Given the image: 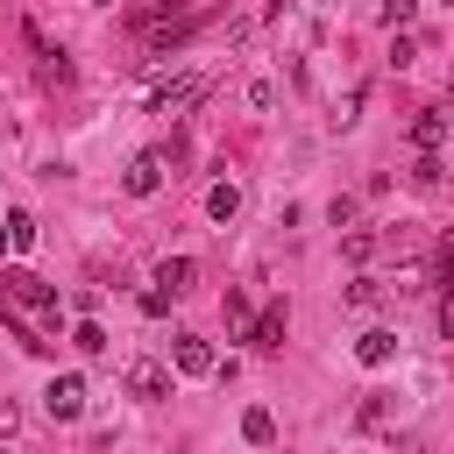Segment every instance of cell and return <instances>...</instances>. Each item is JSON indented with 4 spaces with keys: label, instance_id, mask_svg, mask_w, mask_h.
Listing matches in <instances>:
<instances>
[{
    "label": "cell",
    "instance_id": "obj_1",
    "mask_svg": "<svg viewBox=\"0 0 454 454\" xmlns=\"http://www.w3.org/2000/svg\"><path fill=\"white\" fill-rule=\"evenodd\" d=\"M163 177H170V156H163V149H142V156L121 170V192H128V199H156Z\"/></svg>",
    "mask_w": 454,
    "mask_h": 454
},
{
    "label": "cell",
    "instance_id": "obj_2",
    "mask_svg": "<svg viewBox=\"0 0 454 454\" xmlns=\"http://www.w3.org/2000/svg\"><path fill=\"white\" fill-rule=\"evenodd\" d=\"M0 291H7L14 305H28V312H57V291H50L35 270H21V262H14V270H0Z\"/></svg>",
    "mask_w": 454,
    "mask_h": 454
},
{
    "label": "cell",
    "instance_id": "obj_3",
    "mask_svg": "<svg viewBox=\"0 0 454 454\" xmlns=\"http://www.w3.org/2000/svg\"><path fill=\"white\" fill-rule=\"evenodd\" d=\"M170 369H177V376H213V369H220V362H213V340H206V333H177V340H170Z\"/></svg>",
    "mask_w": 454,
    "mask_h": 454
},
{
    "label": "cell",
    "instance_id": "obj_4",
    "mask_svg": "<svg viewBox=\"0 0 454 454\" xmlns=\"http://www.w3.org/2000/svg\"><path fill=\"white\" fill-rule=\"evenodd\" d=\"M121 383L142 397V404H156V397H170V369L163 362H149V355H135L128 369H121Z\"/></svg>",
    "mask_w": 454,
    "mask_h": 454
},
{
    "label": "cell",
    "instance_id": "obj_5",
    "mask_svg": "<svg viewBox=\"0 0 454 454\" xmlns=\"http://www.w3.org/2000/svg\"><path fill=\"white\" fill-rule=\"evenodd\" d=\"M21 43L35 50V64H43V78H57V85H71V50H57L35 21H21Z\"/></svg>",
    "mask_w": 454,
    "mask_h": 454
},
{
    "label": "cell",
    "instance_id": "obj_6",
    "mask_svg": "<svg viewBox=\"0 0 454 454\" xmlns=\"http://www.w3.org/2000/svg\"><path fill=\"white\" fill-rule=\"evenodd\" d=\"M206 92H213V78H206V71H184V78H170V85L156 92V114H184V106H199Z\"/></svg>",
    "mask_w": 454,
    "mask_h": 454
},
{
    "label": "cell",
    "instance_id": "obj_7",
    "mask_svg": "<svg viewBox=\"0 0 454 454\" xmlns=\"http://www.w3.org/2000/svg\"><path fill=\"white\" fill-rule=\"evenodd\" d=\"M192 35H199V14H177V21H149L142 43H149V57H170V50H184Z\"/></svg>",
    "mask_w": 454,
    "mask_h": 454
},
{
    "label": "cell",
    "instance_id": "obj_8",
    "mask_svg": "<svg viewBox=\"0 0 454 454\" xmlns=\"http://www.w3.org/2000/svg\"><path fill=\"white\" fill-rule=\"evenodd\" d=\"M43 411H50V419H78V411H85V376H50Z\"/></svg>",
    "mask_w": 454,
    "mask_h": 454
},
{
    "label": "cell",
    "instance_id": "obj_9",
    "mask_svg": "<svg viewBox=\"0 0 454 454\" xmlns=\"http://www.w3.org/2000/svg\"><path fill=\"white\" fill-rule=\"evenodd\" d=\"M248 348H262V355H277V348H284V305H262V312H255Z\"/></svg>",
    "mask_w": 454,
    "mask_h": 454
},
{
    "label": "cell",
    "instance_id": "obj_10",
    "mask_svg": "<svg viewBox=\"0 0 454 454\" xmlns=\"http://www.w3.org/2000/svg\"><path fill=\"white\" fill-rule=\"evenodd\" d=\"M355 362H362V369H383V362H397V333H383V326H369V333L355 340Z\"/></svg>",
    "mask_w": 454,
    "mask_h": 454
},
{
    "label": "cell",
    "instance_id": "obj_11",
    "mask_svg": "<svg viewBox=\"0 0 454 454\" xmlns=\"http://www.w3.org/2000/svg\"><path fill=\"white\" fill-rule=\"evenodd\" d=\"M192 277H199V262H192V255H163V262H156V291H170V298H177V291H192Z\"/></svg>",
    "mask_w": 454,
    "mask_h": 454
},
{
    "label": "cell",
    "instance_id": "obj_12",
    "mask_svg": "<svg viewBox=\"0 0 454 454\" xmlns=\"http://www.w3.org/2000/svg\"><path fill=\"white\" fill-rule=\"evenodd\" d=\"M447 128H454V121H447L440 106H426V114L411 121V142H419V149H440V142H447Z\"/></svg>",
    "mask_w": 454,
    "mask_h": 454
},
{
    "label": "cell",
    "instance_id": "obj_13",
    "mask_svg": "<svg viewBox=\"0 0 454 454\" xmlns=\"http://www.w3.org/2000/svg\"><path fill=\"white\" fill-rule=\"evenodd\" d=\"M241 440H248V447H270V440H277V419H270L262 404H248V411H241Z\"/></svg>",
    "mask_w": 454,
    "mask_h": 454
},
{
    "label": "cell",
    "instance_id": "obj_14",
    "mask_svg": "<svg viewBox=\"0 0 454 454\" xmlns=\"http://www.w3.org/2000/svg\"><path fill=\"white\" fill-rule=\"evenodd\" d=\"M206 213H213V220L227 227V220L241 213V192H234V184H213V192H206Z\"/></svg>",
    "mask_w": 454,
    "mask_h": 454
},
{
    "label": "cell",
    "instance_id": "obj_15",
    "mask_svg": "<svg viewBox=\"0 0 454 454\" xmlns=\"http://www.w3.org/2000/svg\"><path fill=\"white\" fill-rule=\"evenodd\" d=\"M71 340H78V355H106V348H114L99 319H78V326H71Z\"/></svg>",
    "mask_w": 454,
    "mask_h": 454
},
{
    "label": "cell",
    "instance_id": "obj_16",
    "mask_svg": "<svg viewBox=\"0 0 454 454\" xmlns=\"http://www.w3.org/2000/svg\"><path fill=\"white\" fill-rule=\"evenodd\" d=\"M440 170H447V163H440V149H419V163H411V184H426V192H433V184H440Z\"/></svg>",
    "mask_w": 454,
    "mask_h": 454
},
{
    "label": "cell",
    "instance_id": "obj_17",
    "mask_svg": "<svg viewBox=\"0 0 454 454\" xmlns=\"http://www.w3.org/2000/svg\"><path fill=\"white\" fill-rule=\"evenodd\" d=\"M248 326H255L248 298H241V291H227V333H241V340H248Z\"/></svg>",
    "mask_w": 454,
    "mask_h": 454
},
{
    "label": "cell",
    "instance_id": "obj_18",
    "mask_svg": "<svg viewBox=\"0 0 454 454\" xmlns=\"http://www.w3.org/2000/svg\"><path fill=\"white\" fill-rule=\"evenodd\" d=\"M7 234H14V248H35V220L28 213H7Z\"/></svg>",
    "mask_w": 454,
    "mask_h": 454
},
{
    "label": "cell",
    "instance_id": "obj_19",
    "mask_svg": "<svg viewBox=\"0 0 454 454\" xmlns=\"http://www.w3.org/2000/svg\"><path fill=\"white\" fill-rule=\"evenodd\" d=\"M369 255H376V234L355 227V234H348V262H369Z\"/></svg>",
    "mask_w": 454,
    "mask_h": 454
},
{
    "label": "cell",
    "instance_id": "obj_20",
    "mask_svg": "<svg viewBox=\"0 0 454 454\" xmlns=\"http://www.w3.org/2000/svg\"><path fill=\"white\" fill-rule=\"evenodd\" d=\"M376 298H383L376 277H355V284H348V305H376Z\"/></svg>",
    "mask_w": 454,
    "mask_h": 454
},
{
    "label": "cell",
    "instance_id": "obj_21",
    "mask_svg": "<svg viewBox=\"0 0 454 454\" xmlns=\"http://www.w3.org/2000/svg\"><path fill=\"white\" fill-rule=\"evenodd\" d=\"M355 419H362V426H383V419H390V397H376V390H369V397H362V411H355Z\"/></svg>",
    "mask_w": 454,
    "mask_h": 454
},
{
    "label": "cell",
    "instance_id": "obj_22",
    "mask_svg": "<svg viewBox=\"0 0 454 454\" xmlns=\"http://www.w3.org/2000/svg\"><path fill=\"white\" fill-rule=\"evenodd\" d=\"M411 57H419V35H390V64H397V71H404V64H411Z\"/></svg>",
    "mask_w": 454,
    "mask_h": 454
},
{
    "label": "cell",
    "instance_id": "obj_23",
    "mask_svg": "<svg viewBox=\"0 0 454 454\" xmlns=\"http://www.w3.org/2000/svg\"><path fill=\"white\" fill-rule=\"evenodd\" d=\"M411 7H419V0H383V21H390V28H404V21H411Z\"/></svg>",
    "mask_w": 454,
    "mask_h": 454
},
{
    "label": "cell",
    "instance_id": "obj_24",
    "mask_svg": "<svg viewBox=\"0 0 454 454\" xmlns=\"http://www.w3.org/2000/svg\"><path fill=\"white\" fill-rule=\"evenodd\" d=\"M440 333H447V340H454V291H447V298H440Z\"/></svg>",
    "mask_w": 454,
    "mask_h": 454
},
{
    "label": "cell",
    "instance_id": "obj_25",
    "mask_svg": "<svg viewBox=\"0 0 454 454\" xmlns=\"http://www.w3.org/2000/svg\"><path fill=\"white\" fill-rule=\"evenodd\" d=\"M14 426H21V411H14V404H7V397H0V440H7V433H14Z\"/></svg>",
    "mask_w": 454,
    "mask_h": 454
},
{
    "label": "cell",
    "instance_id": "obj_26",
    "mask_svg": "<svg viewBox=\"0 0 454 454\" xmlns=\"http://www.w3.org/2000/svg\"><path fill=\"white\" fill-rule=\"evenodd\" d=\"M7 248H14V234H7V220H0V255H7Z\"/></svg>",
    "mask_w": 454,
    "mask_h": 454
},
{
    "label": "cell",
    "instance_id": "obj_27",
    "mask_svg": "<svg viewBox=\"0 0 454 454\" xmlns=\"http://www.w3.org/2000/svg\"><path fill=\"white\" fill-rule=\"evenodd\" d=\"M447 7H454V0H447Z\"/></svg>",
    "mask_w": 454,
    "mask_h": 454
}]
</instances>
